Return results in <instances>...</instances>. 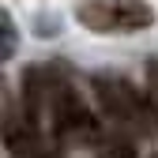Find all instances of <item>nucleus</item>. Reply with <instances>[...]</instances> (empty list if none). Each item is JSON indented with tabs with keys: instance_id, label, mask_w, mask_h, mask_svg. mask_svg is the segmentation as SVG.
Returning a JSON list of instances; mask_svg holds the SVG:
<instances>
[{
	"instance_id": "obj_1",
	"label": "nucleus",
	"mask_w": 158,
	"mask_h": 158,
	"mask_svg": "<svg viewBox=\"0 0 158 158\" xmlns=\"http://www.w3.org/2000/svg\"><path fill=\"white\" fill-rule=\"evenodd\" d=\"M90 87H94V98L109 121L124 124L132 132H154L158 128V106L151 98H143L132 83H124L117 75H94Z\"/></svg>"
},
{
	"instance_id": "obj_2",
	"label": "nucleus",
	"mask_w": 158,
	"mask_h": 158,
	"mask_svg": "<svg viewBox=\"0 0 158 158\" xmlns=\"http://www.w3.org/2000/svg\"><path fill=\"white\" fill-rule=\"evenodd\" d=\"M79 23L98 34H132L154 23V11L143 0H87L79 4Z\"/></svg>"
},
{
	"instance_id": "obj_3",
	"label": "nucleus",
	"mask_w": 158,
	"mask_h": 158,
	"mask_svg": "<svg viewBox=\"0 0 158 158\" xmlns=\"http://www.w3.org/2000/svg\"><path fill=\"white\" fill-rule=\"evenodd\" d=\"M49 128H53L56 139H68V143L94 139V135H98V121H94V113L83 106V98H79L68 83L60 87V94H56L53 106H49Z\"/></svg>"
},
{
	"instance_id": "obj_4",
	"label": "nucleus",
	"mask_w": 158,
	"mask_h": 158,
	"mask_svg": "<svg viewBox=\"0 0 158 158\" xmlns=\"http://www.w3.org/2000/svg\"><path fill=\"white\" fill-rule=\"evenodd\" d=\"M64 83H68V79L60 72H53V68H30L23 75V106H27V113H34V117L49 113L53 98L60 94Z\"/></svg>"
},
{
	"instance_id": "obj_5",
	"label": "nucleus",
	"mask_w": 158,
	"mask_h": 158,
	"mask_svg": "<svg viewBox=\"0 0 158 158\" xmlns=\"http://www.w3.org/2000/svg\"><path fill=\"white\" fill-rule=\"evenodd\" d=\"M94 154L98 158H139V151H135V143L128 135H106V139H98Z\"/></svg>"
},
{
	"instance_id": "obj_6",
	"label": "nucleus",
	"mask_w": 158,
	"mask_h": 158,
	"mask_svg": "<svg viewBox=\"0 0 158 158\" xmlns=\"http://www.w3.org/2000/svg\"><path fill=\"white\" fill-rule=\"evenodd\" d=\"M0 30H4V49H0V53H4V60H8V56L15 53V27H11V15L8 11L0 15Z\"/></svg>"
},
{
	"instance_id": "obj_7",
	"label": "nucleus",
	"mask_w": 158,
	"mask_h": 158,
	"mask_svg": "<svg viewBox=\"0 0 158 158\" xmlns=\"http://www.w3.org/2000/svg\"><path fill=\"white\" fill-rule=\"evenodd\" d=\"M147 87L158 94V56H151V60H147Z\"/></svg>"
},
{
	"instance_id": "obj_8",
	"label": "nucleus",
	"mask_w": 158,
	"mask_h": 158,
	"mask_svg": "<svg viewBox=\"0 0 158 158\" xmlns=\"http://www.w3.org/2000/svg\"><path fill=\"white\" fill-rule=\"evenodd\" d=\"M23 158H60V154H56V151H45L42 143H38V147H34L30 154H23Z\"/></svg>"
}]
</instances>
